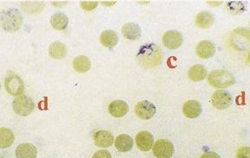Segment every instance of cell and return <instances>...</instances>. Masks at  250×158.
Listing matches in <instances>:
<instances>
[{
    "mask_svg": "<svg viewBox=\"0 0 250 158\" xmlns=\"http://www.w3.org/2000/svg\"><path fill=\"white\" fill-rule=\"evenodd\" d=\"M250 147H242L237 151L236 158H250Z\"/></svg>",
    "mask_w": 250,
    "mask_h": 158,
    "instance_id": "cell-27",
    "label": "cell"
},
{
    "mask_svg": "<svg viewBox=\"0 0 250 158\" xmlns=\"http://www.w3.org/2000/svg\"><path fill=\"white\" fill-rule=\"evenodd\" d=\"M206 75H207V71L205 67L200 64H196L194 66H192L188 71V77L192 79V81H196V82L205 79Z\"/></svg>",
    "mask_w": 250,
    "mask_h": 158,
    "instance_id": "cell-22",
    "label": "cell"
},
{
    "mask_svg": "<svg viewBox=\"0 0 250 158\" xmlns=\"http://www.w3.org/2000/svg\"><path fill=\"white\" fill-rule=\"evenodd\" d=\"M4 87L7 93L12 96H19L24 93V81L18 75L15 74L11 73L6 76L4 80Z\"/></svg>",
    "mask_w": 250,
    "mask_h": 158,
    "instance_id": "cell-5",
    "label": "cell"
},
{
    "mask_svg": "<svg viewBox=\"0 0 250 158\" xmlns=\"http://www.w3.org/2000/svg\"><path fill=\"white\" fill-rule=\"evenodd\" d=\"M100 41L103 46L107 47H113L117 45L119 43V37H118L116 32L107 30L102 32L100 36Z\"/></svg>",
    "mask_w": 250,
    "mask_h": 158,
    "instance_id": "cell-20",
    "label": "cell"
},
{
    "mask_svg": "<svg viewBox=\"0 0 250 158\" xmlns=\"http://www.w3.org/2000/svg\"><path fill=\"white\" fill-rule=\"evenodd\" d=\"M133 140L129 135L121 134L115 140V147L121 152H127L133 149Z\"/></svg>",
    "mask_w": 250,
    "mask_h": 158,
    "instance_id": "cell-19",
    "label": "cell"
},
{
    "mask_svg": "<svg viewBox=\"0 0 250 158\" xmlns=\"http://www.w3.org/2000/svg\"><path fill=\"white\" fill-rule=\"evenodd\" d=\"M116 2L115 1H113V2H111V1H109V2H107V1H102V4H103V5H105V6H112L113 4H115Z\"/></svg>",
    "mask_w": 250,
    "mask_h": 158,
    "instance_id": "cell-30",
    "label": "cell"
},
{
    "mask_svg": "<svg viewBox=\"0 0 250 158\" xmlns=\"http://www.w3.org/2000/svg\"><path fill=\"white\" fill-rule=\"evenodd\" d=\"M0 90H1V83H0Z\"/></svg>",
    "mask_w": 250,
    "mask_h": 158,
    "instance_id": "cell-31",
    "label": "cell"
},
{
    "mask_svg": "<svg viewBox=\"0 0 250 158\" xmlns=\"http://www.w3.org/2000/svg\"><path fill=\"white\" fill-rule=\"evenodd\" d=\"M136 144L141 151H149L153 146V137L146 130L141 131L136 136Z\"/></svg>",
    "mask_w": 250,
    "mask_h": 158,
    "instance_id": "cell-12",
    "label": "cell"
},
{
    "mask_svg": "<svg viewBox=\"0 0 250 158\" xmlns=\"http://www.w3.org/2000/svg\"><path fill=\"white\" fill-rule=\"evenodd\" d=\"M138 63L145 68H153L161 63L162 53L160 47L154 44L141 46L137 54Z\"/></svg>",
    "mask_w": 250,
    "mask_h": 158,
    "instance_id": "cell-1",
    "label": "cell"
},
{
    "mask_svg": "<svg viewBox=\"0 0 250 158\" xmlns=\"http://www.w3.org/2000/svg\"><path fill=\"white\" fill-rule=\"evenodd\" d=\"M228 11L232 14H241L245 11V5L241 1H231L227 4Z\"/></svg>",
    "mask_w": 250,
    "mask_h": 158,
    "instance_id": "cell-25",
    "label": "cell"
},
{
    "mask_svg": "<svg viewBox=\"0 0 250 158\" xmlns=\"http://www.w3.org/2000/svg\"><path fill=\"white\" fill-rule=\"evenodd\" d=\"M232 102V98L230 93L225 90H216L211 96V103L213 107L218 110H224L230 107Z\"/></svg>",
    "mask_w": 250,
    "mask_h": 158,
    "instance_id": "cell-7",
    "label": "cell"
},
{
    "mask_svg": "<svg viewBox=\"0 0 250 158\" xmlns=\"http://www.w3.org/2000/svg\"><path fill=\"white\" fill-rule=\"evenodd\" d=\"M12 108L17 114L22 117H26L33 111L35 108V104L32 98L22 95L13 100Z\"/></svg>",
    "mask_w": 250,
    "mask_h": 158,
    "instance_id": "cell-4",
    "label": "cell"
},
{
    "mask_svg": "<svg viewBox=\"0 0 250 158\" xmlns=\"http://www.w3.org/2000/svg\"><path fill=\"white\" fill-rule=\"evenodd\" d=\"M196 55L202 59H209L215 55V46L211 41L204 40L200 42L196 47Z\"/></svg>",
    "mask_w": 250,
    "mask_h": 158,
    "instance_id": "cell-10",
    "label": "cell"
},
{
    "mask_svg": "<svg viewBox=\"0 0 250 158\" xmlns=\"http://www.w3.org/2000/svg\"><path fill=\"white\" fill-rule=\"evenodd\" d=\"M153 154L157 158H171L174 154V146L168 139H160L153 146Z\"/></svg>",
    "mask_w": 250,
    "mask_h": 158,
    "instance_id": "cell-6",
    "label": "cell"
},
{
    "mask_svg": "<svg viewBox=\"0 0 250 158\" xmlns=\"http://www.w3.org/2000/svg\"><path fill=\"white\" fill-rule=\"evenodd\" d=\"M97 1H82L81 7L87 12H91L97 7Z\"/></svg>",
    "mask_w": 250,
    "mask_h": 158,
    "instance_id": "cell-26",
    "label": "cell"
},
{
    "mask_svg": "<svg viewBox=\"0 0 250 158\" xmlns=\"http://www.w3.org/2000/svg\"><path fill=\"white\" fill-rule=\"evenodd\" d=\"M23 24V16L18 9L11 8L0 13V26L5 32L18 31Z\"/></svg>",
    "mask_w": 250,
    "mask_h": 158,
    "instance_id": "cell-2",
    "label": "cell"
},
{
    "mask_svg": "<svg viewBox=\"0 0 250 158\" xmlns=\"http://www.w3.org/2000/svg\"><path fill=\"white\" fill-rule=\"evenodd\" d=\"M202 105L196 100H188L183 106V112L188 119H196L202 113Z\"/></svg>",
    "mask_w": 250,
    "mask_h": 158,
    "instance_id": "cell-11",
    "label": "cell"
},
{
    "mask_svg": "<svg viewBox=\"0 0 250 158\" xmlns=\"http://www.w3.org/2000/svg\"><path fill=\"white\" fill-rule=\"evenodd\" d=\"M92 158H112L109 151L106 150H98L94 153Z\"/></svg>",
    "mask_w": 250,
    "mask_h": 158,
    "instance_id": "cell-28",
    "label": "cell"
},
{
    "mask_svg": "<svg viewBox=\"0 0 250 158\" xmlns=\"http://www.w3.org/2000/svg\"><path fill=\"white\" fill-rule=\"evenodd\" d=\"M122 35L125 39L136 41L141 37V29L140 25L134 23H126L122 27Z\"/></svg>",
    "mask_w": 250,
    "mask_h": 158,
    "instance_id": "cell-14",
    "label": "cell"
},
{
    "mask_svg": "<svg viewBox=\"0 0 250 158\" xmlns=\"http://www.w3.org/2000/svg\"><path fill=\"white\" fill-rule=\"evenodd\" d=\"M51 26L57 31L65 30L69 24V17L63 12L55 13L51 18Z\"/></svg>",
    "mask_w": 250,
    "mask_h": 158,
    "instance_id": "cell-21",
    "label": "cell"
},
{
    "mask_svg": "<svg viewBox=\"0 0 250 158\" xmlns=\"http://www.w3.org/2000/svg\"><path fill=\"white\" fill-rule=\"evenodd\" d=\"M208 82L215 88H226L235 83V78L226 70H214L208 75Z\"/></svg>",
    "mask_w": 250,
    "mask_h": 158,
    "instance_id": "cell-3",
    "label": "cell"
},
{
    "mask_svg": "<svg viewBox=\"0 0 250 158\" xmlns=\"http://www.w3.org/2000/svg\"><path fill=\"white\" fill-rule=\"evenodd\" d=\"M73 68L78 73H86L91 68V62L87 56H76L73 61Z\"/></svg>",
    "mask_w": 250,
    "mask_h": 158,
    "instance_id": "cell-24",
    "label": "cell"
},
{
    "mask_svg": "<svg viewBox=\"0 0 250 158\" xmlns=\"http://www.w3.org/2000/svg\"><path fill=\"white\" fill-rule=\"evenodd\" d=\"M14 140H15V136L12 130L5 127L0 128V148L1 149H6L8 147L12 146Z\"/></svg>",
    "mask_w": 250,
    "mask_h": 158,
    "instance_id": "cell-23",
    "label": "cell"
},
{
    "mask_svg": "<svg viewBox=\"0 0 250 158\" xmlns=\"http://www.w3.org/2000/svg\"><path fill=\"white\" fill-rule=\"evenodd\" d=\"M95 145L102 148H108L113 144V136L107 130H98L94 134Z\"/></svg>",
    "mask_w": 250,
    "mask_h": 158,
    "instance_id": "cell-13",
    "label": "cell"
},
{
    "mask_svg": "<svg viewBox=\"0 0 250 158\" xmlns=\"http://www.w3.org/2000/svg\"><path fill=\"white\" fill-rule=\"evenodd\" d=\"M157 108L153 103L148 100H143L138 103L135 107V113L138 117L144 120L153 119L156 114Z\"/></svg>",
    "mask_w": 250,
    "mask_h": 158,
    "instance_id": "cell-8",
    "label": "cell"
},
{
    "mask_svg": "<svg viewBox=\"0 0 250 158\" xmlns=\"http://www.w3.org/2000/svg\"><path fill=\"white\" fill-rule=\"evenodd\" d=\"M129 111V107L127 103H125L123 100H114L112 103H110L108 107V111L110 114L112 115L114 118H121L125 116Z\"/></svg>",
    "mask_w": 250,
    "mask_h": 158,
    "instance_id": "cell-15",
    "label": "cell"
},
{
    "mask_svg": "<svg viewBox=\"0 0 250 158\" xmlns=\"http://www.w3.org/2000/svg\"><path fill=\"white\" fill-rule=\"evenodd\" d=\"M37 150L35 145L29 142L21 143L16 149L17 158H36Z\"/></svg>",
    "mask_w": 250,
    "mask_h": 158,
    "instance_id": "cell-16",
    "label": "cell"
},
{
    "mask_svg": "<svg viewBox=\"0 0 250 158\" xmlns=\"http://www.w3.org/2000/svg\"><path fill=\"white\" fill-rule=\"evenodd\" d=\"M215 21L213 14L210 12H199L195 17V24L198 28L208 29L211 27Z\"/></svg>",
    "mask_w": 250,
    "mask_h": 158,
    "instance_id": "cell-17",
    "label": "cell"
},
{
    "mask_svg": "<svg viewBox=\"0 0 250 158\" xmlns=\"http://www.w3.org/2000/svg\"><path fill=\"white\" fill-rule=\"evenodd\" d=\"M201 158H220V156L218 154H216L215 152H212V151H210V152H206V153H204V154L201 157Z\"/></svg>",
    "mask_w": 250,
    "mask_h": 158,
    "instance_id": "cell-29",
    "label": "cell"
},
{
    "mask_svg": "<svg viewBox=\"0 0 250 158\" xmlns=\"http://www.w3.org/2000/svg\"><path fill=\"white\" fill-rule=\"evenodd\" d=\"M162 41L164 46L169 49H177L182 46L184 37L178 31H169L164 33Z\"/></svg>",
    "mask_w": 250,
    "mask_h": 158,
    "instance_id": "cell-9",
    "label": "cell"
},
{
    "mask_svg": "<svg viewBox=\"0 0 250 158\" xmlns=\"http://www.w3.org/2000/svg\"><path fill=\"white\" fill-rule=\"evenodd\" d=\"M67 53L68 48L66 45L61 42H54L49 47V54L53 59H63L67 56Z\"/></svg>",
    "mask_w": 250,
    "mask_h": 158,
    "instance_id": "cell-18",
    "label": "cell"
}]
</instances>
